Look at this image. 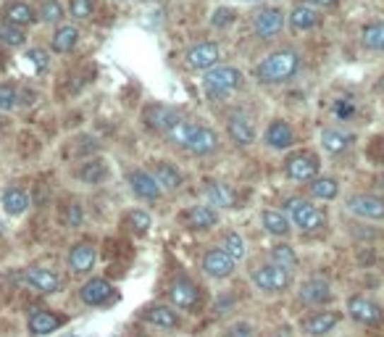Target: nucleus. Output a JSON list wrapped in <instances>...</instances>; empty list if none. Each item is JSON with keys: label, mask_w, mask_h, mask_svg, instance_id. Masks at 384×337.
Wrapping results in <instances>:
<instances>
[{"label": "nucleus", "mask_w": 384, "mask_h": 337, "mask_svg": "<svg viewBox=\"0 0 384 337\" xmlns=\"http://www.w3.org/2000/svg\"><path fill=\"white\" fill-rule=\"evenodd\" d=\"M298 69H300L298 50H277V53L263 58L261 64H258V69H255V74H258V79L263 84H279L298 74Z\"/></svg>", "instance_id": "nucleus-1"}, {"label": "nucleus", "mask_w": 384, "mask_h": 337, "mask_svg": "<svg viewBox=\"0 0 384 337\" xmlns=\"http://www.w3.org/2000/svg\"><path fill=\"white\" fill-rule=\"evenodd\" d=\"M284 206H287V214H290L292 224L298 227V229H303V232H316V229L324 227V214H321L313 203H308V200L292 198Z\"/></svg>", "instance_id": "nucleus-2"}, {"label": "nucleus", "mask_w": 384, "mask_h": 337, "mask_svg": "<svg viewBox=\"0 0 384 337\" xmlns=\"http://www.w3.org/2000/svg\"><path fill=\"white\" fill-rule=\"evenodd\" d=\"M245 76L235 66H216L206 74V93L208 95H229L232 90L243 87Z\"/></svg>", "instance_id": "nucleus-3"}, {"label": "nucleus", "mask_w": 384, "mask_h": 337, "mask_svg": "<svg viewBox=\"0 0 384 337\" xmlns=\"http://www.w3.org/2000/svg\"><path fill=\"white\" fill-rule=\"evenodd\" d=\"M253 282L263 292H281L290 287V272L277 266V263H266L261 269H255Z\"/></svg>", "instance_id": "nucleus-4"}, {"label": "nucleus", "mask_w": 384, "mask_h": 337, "mask_svg": "<svg viewBox=\"0 0 384 337\" xmlns=\"http://www.w3.org/2000/svg\"><path fill=\"white\" fill-rule=\"evenodd\" d=\"M284 168H287V177L295 182H313L319 177V159L313 153H295Z\"/></svg>", "instance_id": "nucleus-5"}, {"label": "nucleus", "mask_w": 384, "mask_h": 337, "mask_svg": "<svg viewBox=\"0 0 384 337\" xmlns=\"http://www.w3.org/2000/svg\"><path fill=\"white\" fill-rule=\"evenodd\" d=\"M347 211L361 216V219L382 222L384 219V200L382 198H376V195H368V193H361V195L347 198Z\"/></svg>", "instance_id": "nucleus-6"}, {"label": "nucleus", "mask_w": 384, "mask_h": 337, "mask_svg": "<svg viewBox=\"0 0 384 337\" xmlns=\"http://www.w3.org/2000/svg\"><path fill=\"white\" fill-rule=\"evenodd\" d=\"M347 314L356 319L358 324H366V327H374L382 321V309L376 306L374 300L363 298V295H356V298L347 300Z\"/></svg>", "instance_id": "nucleus-7"}, {"label": "nucleus", "mask_w": 384, "mask_h": 337, "mask_svg": "<svg viewBox=\"0 0 384 337\" xmlns=\"http://www.w3.org/2000/svg\"><path fill=\"white\" fill-rule=\"evenodd\" d=\"M281 27H284V13H281L279 8H263L253 21L255 35H258L261 40L277 38V35L281 32Z\"/></svg>", "instance_id": "nucleus-8"}, {"label": "nucleus", "mask_w": 384, "mask_h": 337, "mask_svg": "<svg viewBox=\"0 0 384 337\" xmlns=\"http://www.w3.org/2000/svg\"><path fill=\"white\" fill-rule=\"evenodd\" d=\"M24 280H27V285L32 290L45 292V295L61 290V277H58L56 272H50V269H42V266H32V269H27Z\"/></svg>", "instance_id": "nucleus-9"}, {"label": "nucleus", "mask_w": 384, "mask_h": 337, "mask_svg": "<svg viewBox=\"0 0 384 337\" xmlns=\"http://www.w3.org/2000/svg\"><path fill=\"white\" fill-rule=\"evenodd\" d=\"M169 295H171V303H174V306H179V309H195L197 298H200L197 285L192 280H187V277H179V280H174Z\"/></svg>", "instance_id": "nucleus-10"}, {"label": "nucleus", "mask_w": 384, "mask_h": 337, "mask_svg": "<svg viewBox=\"0 0 384 337\" xmlns=\"http://www.w3.org/2000/svg\"><path fill=\"white\" fill-rule=\"evenodd\" d=\"M203 269H206V274L216 277V280H224V277L235 272V258L226 251H211L203 258Z\"/></svg>", "instance_id": "nucleus-11"}, {"label": "nucleus", "mask_w": 384, "mask_h": 337, "mask_svg": "<svg viewBox=\"0 0 384 337\" xmlns=\"http://www.w3.org/2000/svg\"><path fill=\"white\" fill-rule=\"evenodd\" d=\"M179 119V113L174 111V108H169V105H148L145 111H142V122L148 124L150 130H161L166 132L171 127V124Z\"/></svg>", "instance_id": "nucleus-12"}, {"label": "nucleus", "mask_w": 384, "mask_h": 337, "mask_svg": "<svg viewBox=\"0 0 384 337\" xmlns=\"http://www.w3.org/2000/svg\"><path fill=\"white\" fill-rule=\"evenodd\" d=\"M332 298V287H329L327 280H321V277H313V280L303 282V287H300V300L306 303V306H321V303H327Z\"/></svg>", "instance_id": "nucleus-13"}, {"label": "nucleus", "mask_w": 384, "mask_h": 337, "mask_svg": "<svg viewBox=\"0 0 384 337\" xmlns=\"http://www.w3.org/2000/svg\"><path fill=\"white\" fill-rule=\"evenodd\" d=\"M190 69H211L219 61V47L214 42H200V45L190 47L185 56Z\"/></svg>", "instance_id": "nucleus-14"}, {"label": "nucleus", "mask_w": 384, "mask_h": 337, "mask_svg": "<svg viewBox=\"0 0 384 337\" xmlns=\"http://www.w3.org/2000/svg\"><path fill=\"white\" fill-rule=\"evenodd\" d=\"M129 185H132V193L137 198H142V200H158L161 195L158 182L150 177V174H145V171H132Z\"/></svg>", "instance_id": "nucleus-15"}, {"label": "nucleus", "mask_w": 384, "mask_h": 337, "mask_svg": "<svg viewBox=\"0 0 384 337\" xmlns=\"http://www.w3.org/2000/svg\"><path fill=\"white\" fill-rule=\"evenodd\" d=\"M69 266L74 274H85L95 266V248L90 243H76L69 253Z\"/></svg>", "instance_id": "nucleus-16"}, {"label": "nucleus", "mask_w": 384, "mask_h": 337, "mask_svg": "<svg viewBox=\"0 0 384 337\" xmlns=\"http://www.w3.org/2000/svg\"><path fill=\"white\" fill-rule=\"evenodd\" d=\"M82 300H85L87 306H103L105 300H111L113 298V287H111V282H105V280H90L82 287Z\"/></svg>", "instance_id": "nucleus-17"}, {"label": "nucleus", "mask_w": 384, "mask_h": 337, "mask_svg": "<svg viewBox=\"0 0 384 337\" xmlns=\"http://www.w3.org/2000/svg\"><path fill=\"white\" fill-rule=\"evenodd\" d=\"M195 132H197L195 122H190V119H182V116H179L177 122L166 130V137H169L171 145H177V148H190V142H192V137H195Z\"/></svg>", "instance_id": "nucleus-18"}, {"label": "nucleus", "mask_w": 384, "mask_h": 337, "mask_svg": "<svg viewBox=\"0 0 384 337\" xmlns=\"http://www.w3.org/2000/svg\"><path fill=\"white\" fill-rule=\"evenodd\" d=\"M226 130H229V137H232L237 145H243V148H248V145L255 140L253 124L248 122L245 116H240V113L229 116V122H226Z\"/></svg>", "instance_id": "nucleus-19"}, {"label": "nucleus", "mask_w": 384, "mask_h": 337, "mask_svg": "<svg viewBox=\"0 0 384 337\" xmlns=\"http://www.w3.org/2000/svg\"><path fill=\"white\" fill-rule=\"evenodd\" d=\"M203 193H206L211 206H219V208H235L237 206V195L226 188V185H221V182H206Z\"/></svg>", "instance_id": "nucleus-20"}, {"label": "nucleus", "mask_w": 384, "mask_h": 337, "mask_svg": "<svg viewBox=\"0 0 384 337\" xmlns=\"http://www.w3.org/2000/svg\"><path fill=\"white\" fill-rule=\"evenodd\" d=\"M339 316L337 314H332V311H321V314H313V316H308L306 321H303V329L308 332V335H327V332H332V329L337 327Z\"/></svg>", "instance_id": "nucleus-21"}, {"label": "nucleus", "mask_w": 384, "mask_h": 337, "mask_svg": "<svg viewBox=\"0 0 384 337\" xmlns=\"http://www.w3.org/2000/svg\"><path fill=\"white\" fill-rule=\"evenodd\" d=\"M266 142L277 150H284L295 142V132H292V127L287 122H274L272 127L266 130Z\"/></svg>", "instance_id": "nucleus-22"}, {"label": "nucleus", "mask_w": 384, "mask_h": 337, "mask_svg": "<svg viewBox=\"0 0 384 337\" xmlns=\"http://www.w3.org/2000/svg\"><path fill=\"white\" fill-rule=\"evenodd\" d=\"M216 148H219L216 132L208 130V127H197L195 137L190 142V153H195V156H208V153H214Z\"/></svg>", "instance_id": "nucleus-23"}, {"label": "nucleus", "mask_w": 384, "mask_h": 337, "mask_svg": "<svg viewBox=\"0 0 384 337\" xmlns=\"http://www.w3.org/2000/svg\"><path fill=\"white\" fill-rule=\"evenodd\" d=\"M187 224L192 229H208L219 224V214L214 206H192L187 211Z\"/></svg>", "instance_id": "nucleus-24"}, {"label": "nucleus", "mask_w": 384, "mask_h": 337, "mask_svg": "<svg viewBox=\"0 0 384 337\" xmlns=\"http://www.w3.org/2000/svg\"><path fill=\"white\" fill-rule=\"evenodd\" d=\"M3 208L8 211L11 216H21L29 208V195L27 190L21 188H8L3 193Z\"/></svg>", "instance_id": "nucleus-25"}, {"label": "nucleus", "mask_w": 384, "mask_h": 337, "mask_svg": "<svg viewBox=\"0 0 384 337\" xmlns=\"http://www.w3.org/2000/svg\"><path fill=\"white\" fill-rule=\"evenodd\" d=\"M290 24L295 29H313L316 24H319V13H316V8L313 6H308V3H303V6H295L290 13Z\"/></svg>", "instance_id": "nucleus-26"}, {"label": "nucleus", "mask_w": 384, "mask_h": 337, "mask_svg": "<svg viewBox=\"0 0 384 337\" xmlns=\"http://www.w3.org/2000/svg\"><path fill=\"white\" fill-rule=\"evenodd\" d=\"M58 327H61V319H58L56 314L37 311V314L29 316V329H32V335H50V332H56Z\"/></svg>", "instance_id": "nucleus-27"}, {"label": "nucleus", "mask_w": 384, "mask_h": 337, "mask_svg": "<svg viewBox=\"0 0 384 337\" xmlns=\"http://www.w3.org/2000/svg\"><path fill=\"white\" fill-rule=\"evenodd\" d=\"M350 142H353V137L350 135H345L342 130H324L321 132V145H324V150H329V153H345L347 148H350Z\"/></svg>", "instance_id": "nucleus-28"}, {"label": "nucleus", "mask_w": 384, "mask_h": 337, "mask_svg": "<svg viewBox=\"0 0 384 337\" xmlns=\"http://www.w3.org/2000/svg\"><path fill=\"white\" fill-rule=\"evenodd\" d=\"M145 321L148 324H156V327H163V329H174L179 324L177 314L169 309V306H153V309L145 311Z\"/></svg>", "instance_id": "nucleus-29"}, {"label": "nucleus", "mask_w": 384, "mask_h": 337, "mask_svg": "<svg viewBox=\"0 0 384 337\" xmlns=\"http://www.w3.org/2000/svg\"><path fill=\"white\" fill-rule=\"evenodd\" d=\"M261 222H263V227H266V232L277 234V237H284V234L290 232V219L281 214V211H272V208L263 211Z\"/></svg>", "instance_id": "nucleus-30"}, {"label": "nucleus", "mask_w": 384, "mask_h": 337, "mask_svg": "<svg viewBox=\"0 0 384 337\" xmlns=\"http://www.w3.org/2000/svg\"><path fill=\"white\" fill-rule=\"evenodd\" d=\"M361 42L368 50H384V21L366 24L363 32H361Z\"/></svg>", "instance_id": "nucleus-31"}, {"label": "nucleus", "mask_w": 384, "mask_h": 337, "mask_svg": "<svg viewBox=\"0 0 384 337\" xmlns=\"http://www.w3.org/2000/svg\"><path fill=\"white\" fill-rule=\"evenodd\" d=\"M76 42H79V32H76L74 27H61L56 35H53V42H50V45H53L56 53H69V50L76 47Z\"/></svg>", "instance_id": "nucleus-32"}, {"label": "nucleus", "mask_w": 384, "mask_h": 337, "mask_svg": "<svg viewBox=\"0 0 384 337\" xmlns=\"http://www.w3.org/2000/svg\"><path fill=\"white\" fill-rule=\"evenodd\" d=\"M153 179L158 182L161 190H177L179 185H182V177H179V171L171 164H158L156 166V174H153Z\"/></svg>", "instance_id": "nucleus-33"}, {"label": "nucleus", "mask_w": 384, "mask_h": 337, "mask_svg": "<svg viewBox=\"0 0 384 337\" xmlns=\"http://www.w3.org/2000/svg\"><path fill=\"white\" fill-rule=\"evenodd\" d=\"M6 21L19 24V27H27V24L35 21V11L29 8L27 3H11L8 8H6Z\"/></svg>", "instance_id": "nucleus-34"}, {"label": "nucleus", "mask_w": 384, "mask_h": 337, "mask_svg": "<svg viewBox=\"0 0 384 337\" xmlns=\"http://www.w3.org/2000/svg\"><path fill=\"white\" fill-rule=\"evenodd\" d=\"M310 193H313V198H321V200H332V198H337V193H339L337 179L316 177V179H313V185H310Z\"/></svg>", "instance_id": "nucleus-35"}, {"label": "nucleus", "mask_w": 384, "mask_h": 337, "mask_svg": "<svg viewBox=\"0 0 384 337\" xmlns=\"http://www.w3.org/2000/svg\"><path fill=\"white\" fill-rule=\"evenodd\" d=\"M108 174V168H105V161H90L82 166L79 171V179L87 182V185H98V182H103V177Z\"/></svg>", "instance_id": "nucleus-36"}, {"label": "nucleus", "mask_w": 384, "mask_h": 337, "mask_svg": "<svg viewBox=\"0 0 384 337\" xmlns=\"http://www.w3.org/2000/svg\"><path fill=\"white\" fill-rule=\"evenodd\" d=\"M272 258L277 266H281V269H287V272H292L295 266H298V256H295V251H292L290 245H277L272 251Z\"/></svg>", "instance_id": "nucleus-37"}, {"label": "nucleus", "mask_w": 384, "mask_h": 337, "mask_svg": "<svg viewBox=\"0 0 384 337\" xmlns=\"http://www.w3.org/2000/svg\"><path fill=\"white\" fill-rule=\"evenodd\" d=\"M27 40L24 35V29L19 24H11V21H3L0 24V42H6V45H21Z\"/></svg>", "instance_id": "nucleus-38"}, {"label": "nucleus", "mask_w": 384, "mask_h": 337, "mask_svg": "<svg viewBox=\"0 0 384 337\" xmlns=\"http://www.w3.org/2000/svg\"><path fill=\"white\" fill-rule=\"evenodd\" d=\"M40 16H42V21H47V24H56V21L64 19V6H61L58 0H42V3H40Z\"/></svg>", "instance_id": "nucleus-39"}, {"label": "nucleus", "mask_w": 384, "mask_h": 337, "mask_svg": "<svg viewBox=\"0 0 384 337\" xmlns=\"http://www.w3.org/2000/svg\"><path fill=\"white\" fill-rule=\"evenodd\" d=\"M224 251L229 253L235 261H240V258L245 256V240L237 232H229L224 237Z\"/></svg>", "instance_id": "nucleus-40"}, {"label": "nucleus", "mask_w": 384, "mask_h": 337, "mask_svg": "<svg viewBox=\"0 0 384 337\" xmlns=\"http://www.w3.org/2000/svg\"><path fill=\"white\" fill-rule=\"evenodd\" d=\"M16 101H19V95H16L13 84H0V111H11Z\"/></svg>", "instance_id": "nucleus-41"}, {"label": "nucleus", "mask_w": 384, "mask_h": 337, "mask_svg": "<svg viewBox=\"0 0 384 337\" xmlns=\"http://www.w3.org/2000/svg\"><path fill=\"white\" fill-rule=\"evenodd\" d=\"M127 222H129V227L134 229V232H148L150 229V216L145 214V211H132L129 216H127Z\"/></svg>", "instance_id": "nucleus-42"}, {"label": "nucleus", "mask_w": 384, "mask_h": 337, "mask_svg": "<svg viewBox=\"0 0 384 337\" xmlns=\"http://www.w3.org/2000/svg\"><path fill=\"white\" fill-rule=\"evenodd\" d=\"M69 11H71L74 19H90L93 16V0H71Z\"/></svg>", "instance_id": "nucleus-43"}, {"label": "nucleus", "mask_w": 384, "mask_h": 337, "mask_svg": "<svg viewBox=\"0 0 384 337\" xmlns=\"http://www.w3.org/2000/svg\"><path fill=\"white\" fill-rule=\"evenodd\" d=\"M82 222H85L82 206H76V203H71V206L66 208V224H69V227H79Z\"/></svg>", "instance_id": "nucleus-44"}, {"label": "nucleus", "mask_w": 384, "mask_h": 337, "mask_svg": "<svg viewBox=\"0 0 384 337\" xmlns=\"http://www.w3.org/2000/svg\"><path fill=\"white\" fill-rule=\"evenodd\" d=\"M232 19H235V11L219 8L214 13V19H211V24H214V27H226V24H232Z\"/></svg>", "instance_id": "nucleus-45"}, {"label": "nucleus", "mask_w": 384, "mask_h": 337, "mask_svg": "<svg viewBox=\"0 0 384 337\" xmlns=\"http://www.w3.org/2000/svg\"><path fill=\"white\" fill-rule=\"evenodd\" d=\"M353 111H356V105H353V101H350V98H342V101H337V103H334V113H337L339 119L353 116Z\"/></svg>", "instance_id": "nucleus-46"}, {"label": "nucleus", "mask_w": 384, "mask_h": 337, "mask_svg": "<svg viewBox=\"0 0 384 337\" xmlns=\"http://www.w3.org/2000/svg\"><path fill=\"white\" fill-rule=\"evenodd\" d=\"M27 56L32 58V64L40 66V69H45V66H47V56H45V50H29Z\"/></svg>", "instance_id": "nucleus-47"}, {"label": "nucleus", "mask_w": 384, "mask_h": 337, "mask_svg": "<svg viewBox=\"0 0 384 337\" xmlns=\"http://www.w3.org/2000/svg\"><path fill=\"white\" fill-rule=\"evenodd\" d=\"M229 337H253V329H250V324H235Z\"/></svg>", "instance_id": "nucleus-48"}, {"label": "nucleus", "mask_w": 384, "mask_h": 337, "mask_svg": "<svg viewBox=\"0 0 384 337\" xmlns=\"http://www.w3.org/2000/svg\"><path fill=\"white\" fill-rule=\"evenodd\" d=\"M308 6H313V8H329V6H334L337 0H306Z\"/></svg>", "instance_id": "nucleus-49"}, {"label": "nucleus", "mask_w": 384, "mask_h": 337, "mask_svg": "<svg viewBox=\"0 0 384 337\" xmlns=\"http://www.w3.org/2000/svg\"><path fill=\"white\" fill-rule=\"evenodd\" d=\"M274 337H284V335H281V332H279V335H274Z\"/></svg>", "instance_id": "nucleus-50"}]
</instances>
